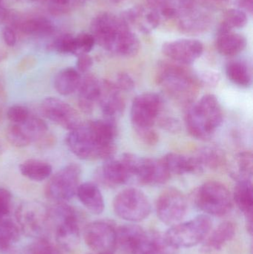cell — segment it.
<instances>
[{"mask_svg": "<svg viewBox=\"0 0 253 254\" xmlns=\"http://www.w3.org/2000/svg\"><path fill=\"white\" fill-rule=\"evenodd\" d=\"M117 131L114 121H90L69 131L65 143L80 159L107 160L113 158L115 153L114 139Z\"/></svg>", "mask_w": 253, "mask_h": 254, "instance_id": "obj_1", "label": "cell"}, {"mask_svg": "<svg viewBox=\"0 0 253 254\" xmlns=\"http://www.w3.org/2000/svg\"><path fill=\"white\" fill-rule=\"evenodd\" d=\"M91 31L95 43L117 56L132 58L141 48L139 39L123 19L108 12L94 18Z\"/></svg>", "mask_w": 253, "mask_h": 254, "instance_id": "obj_2", "label": "cell"}, {"mask_svg": "<svg viewBox=\"0 0 253 254\" xmlns=\"http://www.w3.org/2000/svg\"><path fill=\"white\" fill-rule=\"evenodd\" d=\"M222 108L216 96L206 95L188 106L185 125L190 135L198 140L212 138L223 122Z\"/></svg>", "mask_w": 253, "mask_h": 254, "instance_id": "obj_3", "label": "cell"}, {"mask_svg": "<svg viewBox=\"0 0 253 254\" xmlns=\"http://www.w3.org/2000/svg\"><path fill=\"white\" fill-rule=\"evenodd\" d=\"M156 81L174 101L187 106L194 102L199 91V77L184 67L162 64L156 73Z\"/></svg>", "mask_w": 253, "mask_h": 254, "instance_id": "obj_4", "label": "cell"}, {"mask_svg": "<svg viewBox=\"0 0 253 254\" xmlns=\"http://www.w3.org/2000/svg\"><path fill=\"white\" fill-rule=\"evenodd\" d=\"M49 225L54 226L57 246L67 252L77 249L80 239V217L77 210L65 202L49 210Z\"/></svg>", "mask_w": 253, "mask_h": 254, "instance_id": "obj_5", "label": "cell"}, {"mask_svg": "<svg viewBox=\"0 0 253 254\" xmlns=\"http://www.w3.org/2000/svg\"><path fill=\"white\" fill-rule=\"evenodd\" d=\"M193 202L199 210L208 216H223L233 207L230 191L221 182L209 181L193 192Z\"/></svg>", "mask_w": 253, "mask_h": 254, "instance_id": "obj_6", "label": "cell"}, {"mask_svg": "<svg viewBox=\"0 0 253 254\" xmlns=\"http://www.w3.org/2000/svg\"><path fill=\"white\" fill-rule=\"evenodd\" d=\"M212 227L210 216L199 215L188 222L172 225L164 235L169 244L175 249H188L204 241Z\"/></svg>", "mask_w": 253, "mask_h": 254, "instance_id": "obj_7", "label": "cell"}, {"mask_svg": "<svg viewBox=\"0 0 253 254\" xmlns=\"http://www.w3.org/2000/svg\"><path fill=\"white\" fill-rule=\"evenodd\" d=\"M121 158L129 170L131 181L144 185H161L170 179L162 158H142L131 153L123 154Z\"/></svg>", "mask_w": 253, "mask_h": 254, "instance_id": "obj_8", "label": "cell"}, {"mask_svg": "<svg viewBox=\"0 0 253 254\" xmlns=\"http://www.w3.org/2000/svg\"><path fill=\"white\" fill-rule=\"evenodd\" d=\"M114 213L120 219L139 222L148 217L151 212L150 200L143 191L127 188L119 192L113 201Z\"/></svg>", "mask_w": 253, "mask_h": 254, "instance_id": "obj_9", "label": "cell"}, {"mask_svg": "<svg viewBox=\"0 0 253 254\" xmlns=\"http://www.w3.org/2000/svg\"><path fill=\"white\" fill-rule=\"evenodd\" d=\"M81 168L76 164H70L55 173L48 182L46 195L52 201L65 202L77 195L81 177Z\"/></svg>", "mask_w": 253, "mask_h": 254, "instance_id": "obj_10", "label": "cell"}, {"mask_svg": "<svg viewBox=\"0 0 253 254\" xmlns=\"http://www.w3.org/2000/svg\"><path fill=\"white\" fill-rule=\"evenodd\" d=\"M16 218L19 230L28 237L41 238L49 228V209L37 201L22 203Z\"/></svg>", "mask_w": 253, "mask_h": 254, "instance_id": "obj_11", "label": "cell"}, {"mask_svg": "<svg viewBox=\"0 0 253 254\" xmlns=\"http://www.w3.org/2000/svg\"><path fill=\"white\" fill-rule=\"evenodd\" d=\"M163 110L161 97L154 92H145L134 99L131 120L135 129L152 128Z\"/></svg>", "mask_w": 253, "mask_h": 254, "instance_id": "obj_12", "label": "cell"}, {"mask_svg": "<svg viewBox=\"0 0 253 254\" xmlns=\"http://www.w3.org/2000/svg\"><path fill=\"white\" fill-rule=\"evenodd\" d=\"M187 198L176 188L165 190L156 202L157 217L166 225L172 226L181 222L187 216Z\"/></svg>", "mask_w": 253, "mask_h": 254, "instance_id": "obj_13", "label": "cell"}, {"mask_svg": "<svg viewBox=\"0 0 253 254\" xmlns=\"http://www.w3.org/2000/svg\"><path fill=\"white\" fill-rule=\"evenodd\" d=\"M83 238L95 254H113L117 248V228L108 221L91 222L85 228Z\"/></svg>", "mask_w": 253, "mask_h": 254, "instance_id": "obj_14", "label": "cell"}, {"mask_svg": "<svg viewBox=\"0 0 253 254\" xmlns=\"http://www.w3.org/2000/svg\"><path fill=\"white\" fill-rule=\"evenodd\" d=\"M41 113L45 118L68 131L82 123L78 113L70 104L59 98L49 97L43 100Z\"/></svg>", "mask_w": 253, "mask_h": 254, "instance_id": "obj_15", "label": "cell"}, {"mask_svg": "<svg viewBox=\"0 0 253 254\" xmlns=\"http://www.w3.org/2000/svg\"><path fill=\"white\" fill-rule=\"evenodd\" d=\"M162 52L168 58L178 64L190 65L202 56L203 46L199 40L180 39L163 43Z\"/></svg>", "mask_w": 253, "mask_h": 254, "instance_id": "obj_16", "label": "cell"}, {"mask_svg": "<svg viewBox=\"0 0 253 254\" xmlns=\"http://www.w3.org/2000/svg\"><path fill=\"white\" fill-rule=\"evenodd\" d=\"M114 83L109 80H101V92L98 104L105 119L115 121L125 110V101Z\"/></svg>", "mask_w": 253, "mask_h": 254, "instance_id": "obj_17", "label": "cell"}, {"mask_svg": "<svg viewBox=\"0 0 253 254\" xmlns=\"http://www.w3.org/2000/svg\"><path fill=\"white\" fill-rule=\"evenodd\" d=\"M129 28H137L143 34H150L160 23V14L157 9L135 6L123 12L121 16Z\"/></svg>", "mask_w": 253, "mask_h": 254, "instance_id": "obj_18", "label": "cell"}, {"mask_svg": "<svg viewBox=\"0 0 253 254\" xmlns=\"http://www.w3.org/2000/svg\"><path fill=\"white\" fill-rule=\"evenodd\" d=\"M162 159L171 176L201 174L204 170L195 155H186L172 152L165 155Z\"/></svg>", "mask_w": 253, "mask_h": 254, "instance_id": "obj_19", "label": "cell"}, {"mask_svg": "<svg viewBox=\"0 0 253 254\" xmlns=\"http://www.w3.org/2000/svg\"><path fill=\"white\" fill-rule=\"evenodd\" d=\"M100 179L108 187L125 185L131 181L129 170L121 157L119 159L105 160L100 172Z\"/></svg>", "mask_w": 253, "mask_h": 254, "instance_id": "obj_20", "label": "cell"}, {"mask_svg": "<svg viewBox=\"0 0 253 254\" xmlns=\"http://www.w3.org/2000/svg\"><path fill=\"white\" fill-rule=\"evenodd\" d=\"M101 83V80L92 74L82 78L78 89V105L83 113L91 114L93 112L99 100Z\"/></svg>", "mask_w": 253, "mask_h": 254, "instance_id": "obj_21", "label": "cell"}, {"mask_svg": "<svg viewBox=\"0 0 253 254\" xmlns=\"http://www.w3.org/2000/svg\"><path fill=\"white\" fill-rule=\"evenodd\" d=\"M147 232L138 225H122L117 228V247L126 254H136Z\"/></svg>", "mask_w": 253, "mask_h": 254, "instance_id": "obj_22", "label": "cell"}, {"mask_svg": "<svg viewBox=\"0 0 253 254\" xmlns=\"http://www.w3.org/2000/svg\"><path fill=\"white\" fill-rule=\"evenodd\" d=\"M233 200L245 215L248 232L253 233V191L252 181L238 182L234 190Z\"/></svg>", "mask_w": 253, "mask_h": 254, "instance_id": "obj_23", "label": "cell"}, {"mask_svg": "<svg viewBox=\"0 0 253 254\" xmlns=\"http://www.w3.org/2000/svg\"><path fill=\"white\" fill-rule=\"evenodd\" d=\"M77 195L80 202L94 214L99 215L105 208L103 196L98 185L92 182L81 184L77 189Z\"/></svg>", "mask_w": 253, "mask_h": 254, "instance_id": "obj_24", "label": "cell"}, {"mask_svg": "<svg viewBox=\"0 0 253 254\" xmlns=\"http://www.w3.org/2000/svg\"><path fill=\"white\" fill-rule=\"evenodd\" d=\"M236 234V226L232 222H222L205 239L203 251L205 252H218L231 241Z\"/></svg>", "mask_w": 253, "mask_h": 254, "instance_id": "obj_25", "label": "cell"}, {"mask_svg": "<svg viewBox=\"0 0 253 254\" xmlns=\"http://www.w3.org/2000/svg\"><path fill=\"white\" fill-rule=\"evenodd\" d=\"M246 46V38L242 34L233 31L217 34L215 47L223 56H236L243 52Z\"/></svg>", "mask_w": 253, "mask_h": 254, "instance_id": "obj_26", "label": "cell"}, {"mask_svg": "<svg viewBox=\"0 0 253 254\" xmlns=\"http://www.w3.org/2000/svg\"><path fill=\"white\" fill-rule=\"evenodd\" d=\"M81 80L80 73L76 68L68 67L55 76L53 86L59 95L68 96L78 90Z\"/></svg>", "mask_w": 253, "mask_h": 254, "instance_id": "obj_27", "label": "cell"}, {"mask_svg": "<svg viewBox=\"0 0 253 254\" xmlns=\"http://www.w3.org/2000/svg\"><path fill=\"white\" fill-rule=\"evenodd\" d=\"M230 176L237 182L252 181L253 156L252 152H239L228 164Z\"/></svg>", "mask_w": 253, "mask_h": 254, "instance_id": "obj_28", "label": "cell"}, {"mask_svg": "<svg viewBox=\"0 0 253 254\" xmlns=\"http://www.w3.org/2000/svg\"><path fill=\"white\" fill-rule=\"evenodd\" d=\"M176 250L169 244L164 234L147 231L136 254H175Z\"/></svg>", "mask_w": 253, "mask_h": 254, "instance_id": "obj_29", "label": "cell"}, {"mask_svg": "<svg viewBox=\"0 0 253 254\" xmlns=\"http://www.w3.org/2000/svg\"><path fill=\"white\" fill-rule=\"evenodd\" d=\"M19 171L22 176L34 182L46 180L51 175L50 164L38 159H28L19 165Z\"/></svg>", "mask_w": 253, "mask_h": 254, "instance_id": "obj_30", "label": "cell"}, {"mask_svg": "<svg viewBox=\"0 0 253 254\" xmlns=\"http://www.w3.org/2000/svg\"><path fill=\"white\" fill-rule=\"evenodd\" d=\"M20 237L19 227L10 219L0 220V252L9 254L13 252Z\"/></svg>", "mask_w": 253, "mask_h": 254, "instance_id": "obj_31", "label": "cell"}, {"mask_svg": "<svg viewBox=\"0 0 253 254\" xmlns=\"http://www.w3.org/2000/svg\"><path fill=\"white\" fill-rule=\"evenodd\" d=\"M201 165L209 170H218L227 164L225 154L222 150L214 146H204L201 148L196 154Z\"/></svg>", "mask_w": 253, "mask_h": 254, "instance_id": "obj_32", "label": "cell"}, {"mask_svg": "<svg viewBox=\"0 0 253 254\" xmlns=\"http://www.w3.org/2000/svg\"><path fill=\"white\" fill-rule=\"evenodd\" d=\"M226 74L229 80L240 87L248 88L252 84V72L245 63L234 61L227 64Z\"/></svg>", "mask_w": 253, "mask_h": 254, "instance_id": "obj_33", "label": "cell"}, {"mask_svg": "<svg viewBox=\"0 0 253 254\" xmlns=\"http://www.w3.org/2000/svg\"><path fill=\"white\" fill-rule=\"evenodd\" d=\"M20 30L27 35L43 37L51 34L54 31V27L52 22L46 18L34 17L22 22Z\"/></svg>", "mask_w": 253, "mask_h": 254, "instance_id": "obj_34", "label": "cell"}, {"mask_svg": "<svg viewBox=\"0 0 253 254\" xmlns=\"http://www.w3.org/2000/svg\"><path fill=\"white\" fill-rule=\"evenodd\" d=\"M248 18L246 12L240 8H230L226 10L224 19L221 22L218 33L228 32L233 28H242L248 24Z\"/></svg>", "mask_w": 253, "mask_h": 254, "instance_id": "obj_35", "label": "cell"}, {"mask_svg": "<svg viewBox=\"0 0 253 254\" xmlns=\"http://www.w3.org/2000/svg\"><path fill=\"white\" fill-rule=\"evenodd\" d=\"M21 127L24 131L29 136L31 141L39 140L43 142V140L47 139V133L49 131V127L47 124L40 118L30 116L29 119L21 124Z\"/></svg>", "mask_w": 253, "mask_h": 254, "instance_id": "obj_36", "label": "cell"}, {"mask_svg": "<svg viewBox=\"0 0 253 254\" xmlns=\"http://www.w3.org/2000/svg\"><path fill=\"white\" fill-rule=\"evenodd\" d=\"M6 136L10 144L16 147H25L31 143L29 136L24 131L19 125H12L9 126L6 131Z\"/></svg>", "mask_w": 253, "mask_h": 254, "instance_id": "obj_37", "label": "cell"}, {"mask_svg": "<svg viewBox=\"0 0 253 254\" xmlns=\"http://www.w3.org/2000/svg\"><path fill=\"white\" fill-rule=\"evenodd\" d=\"M28 254H63L60 248L44 237L38 238L28 249Z\"/></svg>", "mask_w": 253, "mask_h": 254, "instance_id": "obj_38", "label": "cell"}, {"mask_svg": "<svg viewBox=\"0 0 253 254\" xmlns=\"http://www.w3.org/2000/svg\"><path fill=\"white\" fill-rule=\"evenodd\" d=\"M51 49L59 54H71L75 55V37L71 34H63L52 43Z\"/></svg>", "mask_w": 253, "mask_h": 254, "instance_id": "obj_39", "label": "cell"}, {"mask_svg": "<svg viewBox=\"0 0 253 254\" xmlns=\"http://www.w3.org/2000/svg\"><path fill=\"white\" fill-rule=\"evenodd\" d=\"M76 56L89 54L93 49L95 40L93 36L87 33L80 34L75 37Z\"/></svg>", "mask_w": 253, "mask_h": 254, "instance_id": "obj_40", "label": "cell"}, {"mask_svg": "<svg viewBox=\"0 0 253 254\" xmlns=\"http://www.w3.org/2000/svg\"><path fill=\"white\" fill-rule=\"evenodd\" d=\"M29 110L21 105H13L7 110V117L13 125H21L30 117Z\"/></svg>", "mask_w": 253, "mask_h": 254, "instance_id": "obj_41", "label": "cell"}, {"mask_svg": "<svg viewBox=\"0 0 253 254\" xmlns=\"http://www.w3.org/2000/svg\"><path fill=\"white\" fill-rule=\"evenodd\" d=\"M138 139L141 140L143 143L150 146L155 145L158 142L159 135L157 131L152 128H140L135 129Z\"/></svg>", "mask_w": 253, "mask_h": 254, "instance_id": "obj_42", "label": "cell"}, {"mask_svg": "<svg viewBox=\"0 0 253 254\" xmlns=\"http://www.w3.org/2000/svg\"><path fill=\"white\" fill-rule=\"evenodd\" d=\"M12 195L5 188H0V220L8 215L11 207Z\"/></svg>", "mask_w": 253, "mask_h": 254, "instance_id": "obj_43", "label": "cell"}, {"mask_svg": "<svg viewBox=\"0 0 253 254\" xmlns=\"http://www.w3.org/2000/svg\"><path fill=\"white\" fill-rule=\"evenodd\" d=\"M114 84L120 92H130L135 88V81L133 78L126 72H120L117 74Z\"/></svg>", "mask_w": 253, "mask_h": 254, "instance_id": "obj_44", "label": "cell"}, {"mask_svg": "<svg viewBox=\"0 0 253 254\" xmlns=\"http://www.w3.org/2000/svg\"><path fill=\"white\" fill-rule=\"evenodd\" d=\"M163 129L172 133H178L181 130V124L178 119L169 116H160L157 122Z\"/></svg>", "mask_w": 253, "mask_h": 254, "instance_id": "obj_45", "label": "cell"}, {"mask_svg": "<svg viewBox=\"0 0 253 254\" xmlns=\"http://www.w3.org/2000/svg\"><path fill=\"white\" fill-rule=\"evenodd\" d=\"M77 70L80 73H87L93 65V59L88 54L77 56Z\"/></svg>", "mask_w": 253, "mask_h": 254, "instance_id": "obj_46", "label": "cell"}, {"mask_svg": "<svg viewBox=\"0 0 253 254\" xmlns=\"http://www.w3.org/2000/svg\"><path fill=\"white\" fill-rule=\"evenodd\" d=\"M198 77H199L200 83L207 85L210 87L217 86L220 80L219 74L213 72V71H205Z\"/></svg>", "mask_w": 253, "mask_h": 254, "instance_id": "obj_47", "label": "cell"}, {"mask_svg": "<svg viewBox=\"0 0 253 254\" xmlns=\"http://www.w3.org/2000/svg\"><path fill=\"white\" fill-rule=\"evenodd\" d=\"M3 39L7 46L13 47L16 43V36L15 31L10 27H5L2 31Z\"/></svg>", "mask_w": 253, "mask_h": 254, "instance_id": "obj_48", "label": "cell"}, {"mask_svg": "<svg viewBox=\"0 0 253 254\" xmlns=\"http://www.w3.org/2000/svg\"><path fill=\"white\" fill-rule=\"evenodd\" d=\"M239 8L244 11L248 12L252 14L253 9V0H237Z\"/></svg>", "mask_w": 253, "mask_h": 254, "instance_id": "obj_49", "label": "cell"}, {"mask_svg": "<svg viewBox=\"0 0 253 254\" xmlns=\"http://www.w3.org/2000/svg\"><path fill=\"white\" fill-rule=\"evenodd\" d=\"M51 2L55 5L59 6V7H65V6L69 5L70 3L72 0H49Z\"/></svg>", "mask_w": 253, "mask_h": 254, "instance_id": "obj_50", "label": "cell"}, {"mask_svg": "<svg viewBox=\"0 0 253 254\" xmlns=\"http://www.w3.org/2000/svg\"><path fill=\"white\" fill-rule=\"evenodd\" d=\"M7 58V54L3 51L0 50V63L2 62Z\"/></svg>", "mask_w": 253, "mask_h": 254, "instance_id": "obj_51", "label": "cell"}, {"mask_svg": "<svg viewBox=\"0 0 253 254\" xmlns=\"http://www.w3.org/2000/svg\"><path fill=\"white\" fill-rule=\"evenodd\" d=\"M4 96V90L1 85H0V98Z\"/></svg>", "mask_w": 253, "mask_h": 254, "instance_id": "obj_52", "label": "cell"}, {"mask_svg": "<svg viewBox=\"0 0 253 254\" xmlns=\"http://www.w3.org/2000/svg\"><path fill=\"white\" fill-rule=\"evenodd\" d=\"M113 1H115V2H119V1H121V0H113Z\"/></svg>", "mask_w": 253, "mask_h": 254, "instance_id": "obj_53", "label": "cell"}, {"mask_svg": "<svg viewBox=\"0 0 253 254\" xmlns=\"http://www.w3.org/2000/svg\"></svg>", "mask_w": 253, "mask_h": 254, "instance_id": "obj_54", "label": "cell"}, {"mask_svg": "<svg viewBox=\"0 0 253 254\" xmlns=\"http://www.w3.org/2000/svg\"><path fill=\"white\" fill-rule=\"evenodd\" d=\"M0 151H1V148H0Z\"/></svg>", "mask_w": 253, "mask_h": 254, "instance_id": "obj_55", "label": "cell"}, {"mask_svg": "<svg viewBox=\"0 0 253 254\" xmlns=\"http://www.w3.org/2000/svg\"></svg>", "mask_w": 253, "mask_h": 254, "instance_id": "obj_56", "label": "cell"}]
</instances>
